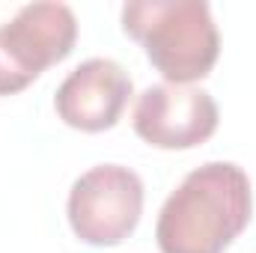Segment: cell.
<instances>
[{"instance_id":"7a4b0ae2","label":"cell","mask_w":256,"mask_h":253,"mask_svg":"<svg viewBox=\"0 0 256 253\" xmlns=\"http://www.w3.org/2000/svg\"><path fill=\"white\" fill-rule=\"evenodd\" d=\"M122 30L137 39L167 84L191 86L206 78L220 54V33L206 0H131Z\"/></svg>"},{"instance_id":"6da1fadb","label":"cell","mask_w":256,"mask_h":253,"mask_svg":"<svg viewBox=\"0 0 256 253\" xmlns=\"http://www.w3.org/2000/svg\"><path fill=\"white\" fill-rule=\"evenodd\" d=\"M248 173L232 161L191 170L161 206L155 238L161 253H224L250 224Z\"/></svg>"},{"instance_id":"52a82bcc","label":"cell","mask_w":256,"mask_h":253,"mask_svg":"<svg viewBox=\"0 0 256 253\" xmlns=\"http://www.w3.org/2000/svg\"><path fill=\"white\" fill-rule=\"evenodd\" d=\"M33 80L30 78H24L15 63L9 60V54L3 51V45H0V96H12V92H21L24 86H30Z\"/></svg>"},{"instance_id":"277c9868","label":"cell","mask_w":256,"mask_h":253,"mask_svg":"<svg viewBox=\"0 0 256 253\" xmlns=\"http://www.w3.org/2000/svg\"><path fill=\"white\" fill-rule=\"evenodd\" d=\"M134 131L155 149H194L218 128V104L200 86L155 84L137 96Z\"/></svg>"},{"instance_id":"8992f818","label":"cell","mask_w":256,"mask_h":253,"mask_svg":"<svg viewBox=\"0 0 256 253\" xmlns=\"http://www.w3.org/2000/svg\"><path fill=\"white\" fill-rule=\"evenodd\" d=\"M78 39V18L72 6L57 0L27 3L15 12L12 21L0 24V45L15 68L36 80L48 66L72 54Z\"/></svg>"},{"instance_id":"3957f363","label":"cell","mask_w":256,"mask_h":253,"mask_svg":"<svg viewBox=\"0 0 256 253\" xmlns=\"http://www.w3.org/2000/svg\"><path fill=\"white\" fill-rule=\"evenodd\" d=\"M72 232L92 248H114L137 230L143 214V182L122 164H98L68 190Z\"/></svg>"},{"instance_id":"5b68a950","label":"cell","mask_w":256,"mask_h":253,"mask_svg":"<svg viewBox=\"0 0 256 253\" xmlns=\"http://www.w3.org/2000/svg\"><path fill=\"white\" fill-rule=\"evenodd\" d=\"M131 98V78L116 60L92 57L74 66L57 86L54 108L66 126L78 131H108L120 122Z\"/></svg>"}]
</instances>
